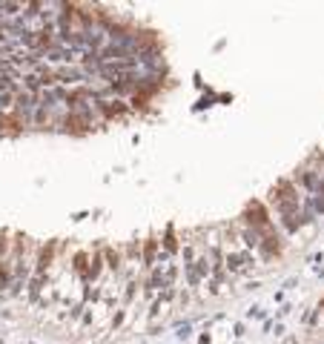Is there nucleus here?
I'll return each mask as SVG.
<instances>
[{
    "mask_svg": "<svg viewBox=\"0 0 324 344\" xmlns=\"http://www.w3.org/2000/svg\"><path fill=\"white\" fill-rule=\"evenodd\" d=\"M97 106H100V109L106 112V118H112V115H121V112H127V106H124L121 100H106V103H103V100H97Z\"/></svg>",
    "mask_w": 324,
    "mask_h": 344,
    "instance_id": "1",
    "label": "nucleus"
},
{
    "mask_svg": "<svg viewBox=\"0 0 324 344\" xmlns=\"http://www.w3.org/2000/svg\"><path fill=\"white\" fill-rule=\"evenodd\" d=\"M247 261H250L247 255H235V252H232V255H227V267H229V270H244V264H247Z\"/></svg>",
    "mask_w": 324,
    "mask_h": 344,
    "instance_id": "2",
    "label": "nucleus"
},
{
    "mask_svg": "<svg viewBox=\"0 0 324 344\" xmlns=\"http://www.w3.org/2000/svg\"><path fill=\"white\" fill-rule=\"evenodd\" d=\"M23 83H26V92H34V89H40V86H43L37 75H26V78H23Z\"/></svg>",
    "mask_w": 324,
    "mask_h": 344,
    "instance_id": "3",
    "label": "nucleus"
},
{
    "mask_svg": "<svg viewBox=\"0 0 324 344\" xmlns=\"http://www.w3.org/2000/svg\"><path fill=\"white\" fill-rule=\"evenodd\" d=\"M12 106V95H0V109H9Z\"/></svg>",
    "mask_w": 324,
    "mask_h": 344,
    "instance_id": "4",
    "label": "nucleus"
},
{
    "mask_svg": "<svg viewBox=\"0 0 324 344\" xmlns=\"http://www.w3.org/2000/svg\"><path fill=\"white\" fill-rule=\"evenodd\" d=\"M166 252H175V238H172V232L166 235Z\"/></svg>",
    "mask_w": 324,
    "mask_h": 344,
    "instance_id": "5",
    "label": "nucleus"
},
{
    "mask_svg": "<svg viewBox=\"0 0 324 344\" xmlns=\"http://www.w3.org/2000/svg\"><path fill=\"white\" fill-rule=\"evenodd\" d=\"M109 267L118 270V255H115V252H109Z\"/></svg>",
    "mask_w": 324,
    "mask_h": 344,
    "instance_id": "6",
    "label": "nucleus"
},
{
    "mask_svg": "<svg viewBox=\"0 0 324 344\" xmlns=\"http://www.w3.org/2000/svg\"><path fill=\"white\" fill-rule=\"evenodd\" d=\"M284 344H295V339H287V342H284Z\"/></svg>",
    "mask_w": 324,
    "mask_h": 344,
    "instance_id": "7",
    "label": "nucleus"
}]
</instances>
